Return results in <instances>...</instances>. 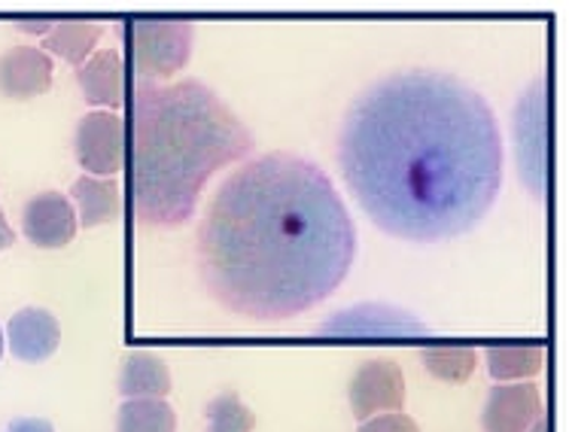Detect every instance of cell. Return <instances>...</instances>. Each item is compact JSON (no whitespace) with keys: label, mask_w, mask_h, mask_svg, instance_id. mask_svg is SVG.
Segmentation results:
<instances>
[{"label":"cell","mask_w":569,"mask_h":432,"mask_svg":"<svg viewBox=\"0 0 569 432\" xmlns=\"http://www.w3.org/2000/svg\"><path fill=\"white\" fill-rule=\"evenodd\" d=\"M338 164L381 232L436 244L488 217L506 150L493 107L472 86L442 71H399L350 104Z\"/></svg>","instance_id":"1"},{"label":"cell","mask_w":569,"mask_h":432,"mask_svg":"<svg viewBox=\"0 0 569 432\" xmlns=\"http://www.w3.org/2000/svg\"><path fill=\"white\" fill-rule=\"evenodd\" d=\"M196 257L201 283L226 311L278 323L345 283L357 259V225L320 164L266 152L210 195Z\"/></svg>","instance_id":"2"},{"label":"cell","mask_w":569,"mask_h":432,"mask_svg":"<svg viewBox=\"0 0 569 432\" xmlns=\"http://www.w3.org/2000/svg\"><path fill=\"white\" fill-rule=\"evenodd\" d=\"M253 147V131L204 82L134 80L126 122L131 211L152 229L187 225L210 177Z\"/></svg>","instance_id":"3"},{"label":"cell","mask_w":569,"mask_h":432,"mask_svg":"<svg viewBox=\"0 0 569 432\" xmlns=\"http://www.w3.org/2000/svg\"><path fill=\"white\" fill-rule=\"evenodd\" d=\"M128 34V64L140 82L171 80L183 71L192 56L196 28L189 22H128L119 34Z\"/></svg>","instance_id":"4"},{"label":"cell","mask_w":569,"mask_h":432,"mask_svg":"<svg viewBox=\"0 0 569 432\" xmlns=\"http://www.w3.org/2000/svg\"><path fill=\"white\" fill-rule=\"evenodd\" d=\"M518 159L527 189L546 199L548 187V86L546 80L533 82L518 104L515 117Z\"/></svg>","instance_id":"5"},{"label":"cell","mask_w":569,"mask_h":432,"mask_svg":"<svg viewBox=\"0 0 569 432\" xmlns=\"http://www.w3.org/2000/svg\"><path fill=\"white\" fill-rule=\"evenodd\" d=\"M77 162L89 177H113L126 164V122L110 110H92L77 122Z\"/></svg>","instance_id":"6"},{"label":"cell","mask_w":569,"mask_h":432,"mask_svg":"<svg viewBox=\"0 0 569 432\" xmlns=\"http://www.w3.org/2000/svg\"><path fill=\"white\" fill-rule=\"evenodd\" d=\"M317 332L329 339H406V335H423L427 323L390 304H357L329 317Z\"/></svg>","instance_id":"7"},{"label":"cell","mask_w":569,"mask_h":432,"mask_svg":"<svg viewBox=\"0 0 569 432\" xmlns=\"http://www.w3.org/2000/svg\"><path fill=\"white\" fill-rule=\"evenodd\" d=\"M350 411L357 421L390 414L406 405V374L390 360L362 362L348 386Z\"/></svg>","instance_id":"8"},{"label":"cell","mask_w":569,"mask_h":432,"mask_svg":"<svg viewBox=\"0 0 569 432\" xmlns=\"http://www.w3.org/2000/svg\"><path fill=\"white\" fill-rule=\"evenodd\" d=\"M24 238L40 250H59L77 238L80 220L70 204L68 195L61 192H40L34 199L24 201L22 211Z\"/></svg>","instance_id":"9"},{"label":"cell","mask_w":569,"mask_h":432,"mask_svg":"<svg viewBox=\"0 0 569 432\" xmlns=\"http://www.w3.org/2000/svg\"><path fill=\"white\" fill-rule=\"evenodd\" d=\"M542 414L539 384H497L490 386L488 402L481 411L485 432H523Z\"/></svg>","instance_id":"10"},{"label":"cell","mask_w":569,"mask_h":432,"mask_svg":"<svg viewBox=\"0 0 569 432\" xmlns=\"http://www.w3.org/2000/svg\"><path fill=\"white\" fill-rule=\"evenodd\" d=\"M52 89V59L37 47H12L0 56V94L31 101Z\"/></svg>","instance_id":"11"},{"label":"cell","mask_w":569,"mask_h":432,"mask_svg":"<svg viewBox=\"0 0 569 432\" xmlns=\"http://www.w3.org/2000/svg\"><path fill=\"white\" fill-rule=\"evenodd\" d=\"M7 339H10V351L16 360L43 362L59 351L61 326L43 308H24L19 314H12Z\"/></svg>","instance_id":"12"},{"label":"cell","mask_w":569,"mask_h":432,"mask_svg":"<svg viewBox=\"0 0 569 432\" xmlns=\"http://www.w3.org/2000/svg\"><path fill=\"white\" fill-rule=\"evenodd\" d=\"M82 98L89 107H107L117 110L126 98V71L117 49H98L92 59L77 71Z\"/></svg>","instance_id":"13"},{"label":"cell","mask_w":569,"mask_h":432,"mask_svg":"<svg viewBox=\"0 0 569 432\" xmlns=\"http://www.w3.org/2000/svg\"><path fill=\"white\" fill-rule=\"evenodd\" d=\"M171 372L156 353L134 351L119 374V393L126 399H164L171 393Z\"/></svg>","instance_id":"14"},{"label":"cell","mask_w":569,"mask_h":432,"mask_svg":"<svg viewBox=\"0 0 569 432\" xmlns=\"http://www.w3.org/2000/svg\"><path fill=\"white\" fill-rule=\"evenodd\" d=\"M73 201H77V220L82 229H94V225H107L117 222L122 201H119L117 180H98V177L82 174L73 180Z\"/></svg>","instance_id":"15"},{"label":"cell","mask_w":569,"mask_h":432,"mask_svg":"<svg viewBox=\"0 0 569 432\" xmlns=\"http://www.w3.org/2000/svg\"><path fill=\"white\" fill-rule=\"evenodd\" d=\"M104 34V24L98 22H56L43 37V52L59 56L73 68H82L94 56V47Z\"/></svg>","instance_id":"16"},{"label":"cell","mask_w":569,"mask_h":432,"mask_svg":"<svg viewBox=\"0 0 569 432\" xmlns=\"http://www.w3.org/2000/svg\"><path fill=\"white\" fill-rule=\"evenodd\" d=\"M117 432H177V414L164 399H126Z\"/></svg>","instance_id":"17"},{"label":"cell","mask_w":569,"mask_h":432,"mask_svg":"<svg viewBox=\"0 0 569 432\" xmlns=\"http://www.w3.org/2000/svg\"><path fill=\"white\" fill-rule=\"evenodd\" d=\"M546 365V348H523V344H502L488 348V369L493 381H521L536 378Z\"/></svg>","instance_id":"18"},{"label":"cell","mask_w":569,"mask_h":432,"mask_svg":"<svg viewBox=\"0 0 569 432\" xmlns=\"http://www.w3.org/2000/svg\"><path fill=\"white\" fill-rule=\"evenodd\" d=\"M423 365L432 378L448 381V384H463L476 372V351L472 348H427L420 353Z\"/></svg>","instance_id":"19"},{"label":"cell","mask_w":569,"mask_h":432,"mask_svg":"<svg viewBox=\"0 0 569 432\" xmlns=\"http://www.w3.org/2000/svg\"><path fill=\"white\" fill-rule=\"evenodd\" d=\"M256 414L238 393H220L208 402V432H253Z\"/></svg>","instance_id":"20"},{"label":"cell","mask_w":569,"mask_h":432,"mask_svg":"<svg viewBox=\"0 0 569 432\" xmlns=\"http://www.w3.org/2000/svg\"><path fill=\"white\" fill-rule=\"evenodd\" d=\"M360 432H420V426L402 411H390V414H378V418L362 421Z\"/></svg>","instance_id":"21"},{"label":"cell","mask_w":569,"mask_h":432,"mask_svg":"<svg viewBox=\"0 0 569 432\" xmlns=\"http://www.w3.org/2000/svg\"><path fill=\"white\" fill-rule=\"evenodd\" d=\"M7 432H56L52 423L40 421V418H16V421L7 426Z\"/></svg>","instance_id":"22"},{"label":"cell","mask_w":569,"mask_h":432,"mask_svg":"<svg viewBox=\"0 0 569 432\" xmlns=\"http://www.w3.org/2000/svg\"><path fill=\"white\" fill-rule=\"evenodd\" d=\"M52 24L56 22H16V31H24V34H43L47 37L52 31Z\"/></svg>","instance_id":"23"},{"label":"cell","mask_w":569,"mask_h":432,"mask_svg":"<svg viewBox=\"0 0 569 432\" xmlns=\"http://www.w3.org/2000/svg\"><path fill=\"white\" fill-rule=\"evenodd\" d=\"M12 244H16V232H12L10 222H7V217H3V211H0V253H3V250H10Z\"/></svg>","instance_id":"24"},{"label":"cell","mask_w":569,"mask_h":432,"mask_svg":"<svg viewBox=\"0 0 569 432\" xmlns=\"http://www.w3.org/2000/svg\"><path fill=\"white\" fill-rule=\"evenodd\" d=\"M523 432H548V418H546V411H542V414H539V418H536L533 423H530V426H527V430Z\"/></svg>","instance_id":"25"},{"label":"cell","mask_w":569,"mask_h":432,"mask_svg":"<svg viewBox=\"0 0 569 432\" xmlns=\"http://www.w3.org/2000/svg\"><path fill=\"white\" fill-rule=\"evenodd\" d=\"M0 353H3V332H0Z\"/></svg>","instance_id":"26"}]
</instances>
